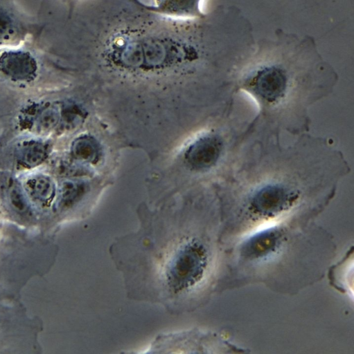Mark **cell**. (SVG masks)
<instances>
[{"label":"cell","mask_w":354,"mask_h":354,"mask_svg":"<svg viewBox=\"0 0 354 354\" xmlns=\"http://www.w3.org/2000/svg\"><path fill=\"white\" fill-rule=\"evenodd\" d=\"M350 171L327 138L307 133L283 145L280 137L248 127L234 167L216 187L220 209L233 222L249 224L247 234L320 211Z\"/></svg>","instance_id":"6da1fadb"},{"label":"cell","mask_w":354,"mask_h":354,"mask_svg":"<svg viewBox=\"0 0 354 354\" xmlns=\"http://www.w3.org/2000/svg\"><path fill=\"white\" fill-rule=\"evenodd\" d=\"M267 47L250 54L235 79L236 93L258 107L250 126L281 137L309 133L310 106L330 95L338 82L315 47Z\"/></svg>","instance_id":"7a4b0ae2"},{"label":"cell","mask_w":354,"mask_h":354,"mask_svg":"<svg viewBox=\"0 0 354 354\" xmlns=\"http://www.w3.org/2000/svg\"><path fill=\"white\" fill-rule=\"evenodd\" d=\"M105 54L115 65L143 71L166 68L200 57L196 47L178 38L151 34L121 35L106 46Z\"/></svg>","instance_id":"3957f363"},{"label":"cell","mask_w":354,"mask_h":354,"mask_svg":"<svg viewBox=\"0 0 354 354\" xmlns=\"http://www.w3.org/2000/svg\"><path fill=\"white\" fill-rule=\"evenodd\" d=\"M37 62L34 55L22 48L6 49L0 53V71L8 77L24 81L36 74Z\"/></svg>","instance_id":"277c9868"},{"label":"cell","mask_w":354,"mask_h":354,"mask_svg":"<svg viewBox=\"0 0 354 354\" xmlns=\"http://www.w3.org/2000/svg\"><path fill=\"white\" fill-rule=\"evenodd\" d=\"M137 6L154 13L169 17L203 19L200 9L201 0H154V5L146 4L141 0H131Z\"/></svg>","instance_id":"5b68a950"},{"label":"cell","mask_w":354,"mask_h":354,"mask_svg":"<svg viewBox=\"0 0 354 354\" xmlns=\"http://www.w3.org/2000/svg\"><path fill=\"white\" fill-rule=\"evenodd\" d=\"M353 250L351 249L345 257L331 268L329 279L332 285L340 291L353 295Z\"/></svg>","instance_id":"8992f818"},{"label":"cell","mask_w":354,"mask_h":354,"mask_svg":"<svg viewBox=\"0 0 354 354\" xmlns=\"http://www.w3.org/2000/svg\"><path fill=\"white\" fill-rule=\"evenodd\" d=\"M26 189L33 198L44 202L52 196L53 185L47 177L37 176L26 182Z\"/></svg>","instance_id":"52a82bcc"},{"label":"cell","mask_w":354,"mask_h":354,"mask_svg":"<svg viewBox=\"0 0 354 354\" xmlns=\"http://www.w3.org/2000/svg\"><path fill=\"white\" fill-rule=\"evenodd\" d=\"M46 147L37 141H30L21 146L19 158L21 162L28 166H34L39 163L46 156Z\"/></svg>","instance_id":"ba28073f"},{"label":"cell","mask_w":354,"mask_h":354,"mask_svg":"<svg viewBox=\"0 0 354 354\" xmlns=\"http://www.w3.org/2000/svg\"><path fill=\"white\" fill-rule=\"evenodd\" d=\"M18 22L11 10L0 5V42L10 40L18 30Z\"/></svg>","instance_id":"9c48e42d"},{"label":"cell","mask_w":354,"mask_h":354,"mask_svg":"<svg viewBox=\"0 0 354 354\" xmlns=\"http://www.w3.org/2000/svg\"><path fill=\"white\" fill-rule=\"evenodd\" d=\"M10 202L19 212H25L28 209L26 201L21 190L17 187H13L10 192Z\"/></svg>","instance_id":"30bf717a"},{"label":"cell","mask_w":354,"mask_h":354,"mask_svg":"<svg viewBox=\"0 0 354 354\" xmlns=\"http://www.w3.org/2000/svg\"><path fill=\"white\" fill-rule=\"evenodd\" d=\"M56 119V113L52 109H46L39 118V124L43 129L51 128L55 122Z\"/></svg>","instance_id":"8fae6325"}]
</instances>
